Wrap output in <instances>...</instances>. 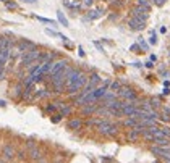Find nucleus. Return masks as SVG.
Returning a JSON list of instances; mask_svg holds the SVG:
<instances>
[{
    "mask_svg": "<svg viewBox=\"0 0 170 163\" xmlns=\"http://www.w3.org/2000/svg\"><path fill=\"white\" fill-rule=\"evenodd\" d=\"M23 2H26V3H31V5H34L37 2V0H23Z\"/></svg>",
    "mask_w": 170,
    "mask_h": 163,
    "instance_id": "obj_31",
    "label": "nucleus"
},
{
    "mask_svg": "<svg viewBox=\"0 0 170 163\" xmlns=\"http://www.w3.org/2000/svg\"><path fill=\"white\" fill-rule=\"evenodd\" d=\"M131 50H133V52H136V50H139V45H136V44H134V45H131Z\"/></svg>",
    "mask_w": 170,
    "mask_h": 163,
    "instance_id": "obj_32",
    "label": "nucleus"
},
{
    "mask_svg": "<svg viewBox=\"0 0 170 163\" xmlns=\"http://www.w3.org/2000/svg\"><path fill=\"white\" fill-rule=\"evenodd\" d=\"M97 131L102 136H115L117 131H118V126L110 123V121H107V120H102L97 125Z\"/></svg>",
    "mask_w": 170,
    "mask_h": 163,
    "instance_id": "obj_2",
    "label": "nucleus"
},
{
    "mask_svg": "<svg viewBox=\"0 0 170 163\" xmlns=\"http://www.w3.org/2000/svg\"><path fill=\"white\" fill-rule=\"evenodd\" d=\"M62 120V116L60 115H55V116H52V123H59Z\"/></svg>",
    "mask_w": 170,
    "mask_h": 163,
    "instance_id": "obj_27",
    "label": "nucleus"
},
{
    "mask_svg": "<svg viewBox=\"0 0 170 163\" xmlns=\"http://www.w3.org/2000/svg\"><path fill=\"white\" fill-rule=\"evenodd\" d=\"M39 55H41V52H39L37 49H34V50H29V52H26V53H23V61H21V65L23 66H29L32 61H36L39 60Z\"/></svg>",
    "mask_w": 170,
    "mask_h": 163,
    "instance_id": "obj_3",
    "label": "nucleus"
},
{
    "mask_svg": "<svg viewBox=\"0 0 170 163\" xmlns=\"http://www.w3.org/2000/svg\"><path fill=\"white\" fill-rule=\"evenodd\" d=\"M71 107L70 105H66V103H63V105H62L60 107V116H68V115H70L71 113Z\"/></svg>",
    "mask_w": 170,
    "mask_h": 163,
    "instance_id": "obj_13",
    "label": "nucleus"
},
{
    "mask_svg": "<svg viewBox=\"0 0 170 163\" xmlns=\"http://www.w3.org/2000/svg\"><path fill=\"white\" fill-rule=\"evenodd\" d=\"M3 155H5V158H13L15 157V149L11 147V145H5L3 147Z\"/></svg>",
    "mask_w": 170,
    "mask_h": 163,
    "instance_id": "obj_10",
    "label": "nucleus"
},
{
    "mask_svg": "<svg viewBox=\"0 0 170 163\" xmlns=\"http://www.w3.org/2000/svg\"><path fill=\"white\" fill-rule=\"evenodd\" d=\"M55 110H57L55 105H47V111H55Z\"/></svg>",
    "mask_w": 170,
    "mask_h": 163,
    "instance_id": "obj_28",
    "label": "nucleus"
},
{
    "mask_svg": "<svg viewBox=\"0 0 170 163\" xmlns=\"http://www.w3.org/2000/svg\"><path fill=\"white\" fill-rule=\"evenodd\" d=\"M120 87H122V86H120V82H117V81H115V82H110V89H109V91L115 94V91H117V92L120 91Z\"/></svg>",
    "mask_w": 170,
    "mask_h": 163,
    "instance_id": "obj_16",
    "label": "nucleus"
},
{
    "mask_svg": "<svg viewBox=\"0 0 170 163\" xmlns=\"http://www.w3.org/2000/svg\"><path fill=\"white\" fill-rule=\"evenodd\" d=\"M139 47L143 49V50H147V49H149V45H147V44L143 41V39H141V41H139Z\"/></svg>",
    "mask_w": 170,
    "mask_h": 163,
    "instance_id": "obj_24",
    "label": "nucleus"
},
{
    "mask_svg": "<svg viewBox=\"0 0 170 163\" xmlns=\"http://www.w3.org/2000/svg\"><path fill=\"white\" fill-rule=\"evenodd\" d=\"M81 126H83V121L79 118H73V120L68 121V129H71V131H78V129H81Z\"/></svg>",
    "mask_w": 170,
    "mask_h": 163,
    "instance_id": "obj_7",
    "label": "nucleus"
},
{
    "mask_svg": "<svg viewBox=\"0 0 170 163\" xmlns=\"http://www.w3.org/2000/svg\"><path fill=\"white\" fill-rule=\"evenodd\" d=\"M50 92H47L45 89H41V91H37L36 92V99H41V97H49Z\"/></svg>",
    "mask_w": 170,
    "mask_h": 163,
    "instance_id": "obj_18",
    "label": "nucleus"
},
{
    "mask_svg": "<svg viewBox=\"0 0 170 163\" xmlns=\"http://www.w3.org/2000/svg\"><path fill=\"white\" fill-rule=\"evenodd\" d=\"M102 15H104L102 10H91L89 15H88V20H97V18H100Z\"/></svg>",
    "mask_w": 170,
    "mask_h": 163,
    "instance_id": "obj_12",
    "label": "nucleus"
},
{
    "mask_svg": "<svg viewBox=\"0 0 170 163\" xmlns=\"http://www.w3.org/2000/svg\"><path fill=\"white\" fill-rule=\"evenodd\" d=\"M78 53H79V57H84V50H83V47L78 49Z\"/></svg>",
    "mask_w": 170,
    "mask_h": 163,
    "instance_id": "obj_29",
    "label": "nucleus"
},
{
    "mask_svg": "<svg viewBox=\"0 0 170 163\" xmlns=\"http://www.w3.org/2000/svg\"><path fill=\"white\" fill-rule=\"evenodd\" d=\"M138 137H139V134H138V132H136V131H134V129H131V131H130V132H128V139H130V140H136V139H138Z\"/></svg>",
    "mask_w": 170,
    "mask_h": 163,
    "instance_id": "obj_20",
    "label": "nucleus"
},
{
    "mask_svg": "<svg viewBox=\"0 0 170 163\" xmlns=\"http://www.w3.org/2000/svg\"><path fill=\"white\" fill-rule=\"evenodd\" d=\"M0 107H5V102H3V100H0Z\"/></svg>",
    "mask_w": 170,
    "mask_h": 163,
    "instance_id": "obj_34",
    "label": "nucleus"
},
{
    "mask_svg": "<svg viewBox=\"0 0 170 163\" xmlns=\"http://www.w3.org/2000/svg\"><path fill=\"white\" fill-rule=\"evenodd\" d=\"M96 110H97V103H88V105H83V115H93L96 113Z\"/></svg>",
    "mask_w": 170,
    "mask_h": 163,
    "instance_id": "obj_8",
    "label": "nucleus"
},
{
    "mask_svg": "<svg viewBox=\"0 0 170 163\" xmlns=\"http://www.w3.org/2000/svg\"><path fill=\"white\" fill-rule=\"evenodd\" d=\"M68 66V61L66 60H59V61H54V65H52V68H50V73H49V76L50 78H54L55 74H59V73L62 70H65Z\"/></svg>",
    "mask_w": 170,
    "mask_h": 163,
    "instance_id": "obj_5",
    "label": "nucleus"
},
{
    "mask_svg": "<svg viewBox=\"0 0 170 163\" xmlns=\"http://www.w3.org/2000/svg\"><path fill=\"white\" fill-rule=\"evenodd\" d=\"M91 3H93V0H84V5H88V7H89Z\"/></svg>",
    "mask_w": 170,
    "mask_h": 163,
    "instance_id": "obj_33",
    "label": "nucleus"
},
{
    "mask_svg": "<svg viewBox=\"0 0 170 163\" xmlns=\"http://www.w3.org/2000/svg\"><path fill=\"white\" fill-rule=\"evenodd\" d=\"M31 157H32L34 160L41 158V152H39V149H37V147H32V149H31Z\"/></svg>",
    "mask_w": 170,
    "mask_h": 163,
    "instance_id": "obj_17",
    "label": "nucleus"
},
{
    "mask_svg": "<svg viewBox=\"0 0 170 163\" xmlns=\"http://www.w3.org/2000/svg\"><path fill=\"white\" fill-rule=\"evenodd\" d=\"M136 125H138V121H136L134 118H127V120L123 121V126H127V128H134Z\"/></svg>",
    "mask_w": 170,
    "mask_h": 163,
    "instance_id": "obj_14",
    "label": "nucleus"
},
{
    "mask_svg": "<svg viewBox=\"0 0 170 163\" xmlns=\"http://www.w3.org/2000/svg\"><path fill=\"white\" fill-rule=\"evenodd\" d=\"M3 78H5V68L0 70V79H3Z\"/></svg>",
    "mask_w": 170,
    "mask_h": 163,
    "instance_id": "obj_30",
    "label": "nucleus"
},
{
    "mask_svg": "<svg viewBox=\"0 0 170 163\" xmlns=\"http://www.w3.org/2000/svg\"><path fill=\"white\" fill-rule=\"evenodd\" d=\"M138 7L143 10L144 13H147L151 10V3H149V0H138Z\"/></svg>",
    "mask_w": 170,
    "mask_h": 163,
    "instance_id": "obj_11",
    "label": "nucleus"
},
{
    "mask_svg": "<svg viewBox=\"0 0 170 163\" xmlns=\"http://www.w3.org/2000/svg\"><path fill=\"white\" fill-rule=\"evenodd\" d=\"M2 2H8V0H2Z\"/></svg>",
    "mask_w": 170,
    "mask_h": 163,
    "instance_id": "obj_35",
    "label": "nucleus"
},
{
    "mask_svg": "<svg viewBox=\"0 0 170 163\" xmlns=\"http://www.w3.org/2000/svg\"><path fill=\"white\" fill-rule=\"evenodd\" d=\"M86 82H88V76L83 71H79L78 68H75V71L71 73L65 82V92L70 95H75L86 86Z\"/></svg>",
    "mask_w": 170,
    "mask_h": 163,
    "instance_id": "obj_1",
    "label": "nucleus"
},
{
    "mask_svg": "<svg viewBox=\"0 0 170 163\" xmlns=\"http://www.w3.org/2000/svg\"><path fill=\"white\" fill-rule=\"evenodd\" d=\"M45 34L47 36H52V37H60V34L57 31H52V29H45Z\"/></svg>",
    "mask_w": 170,
    "mask_h": 163,
    "instance_id": "obj_22",
    "label": "nucleus"
},
{
    "mask_svg": "<svg viewBox=\"0 0 170 163\" xmlns=\"http://www.w3.org/2000/svg\"><path fill=\"white\" fill-rule=\"evenodd\" d=\"M165 161H167V163H170V160H165Z\"/></svg>",
    "mask_w": 170,
    "mask_h": 163,
    "instance_id": "obj_36",
    "label": "nucleus"
},
{
    "mask_svg": "<svg viewBox=\"0 0 170 163\" xmlns=\"http://www.w3.org/2000/svg\"><path fill=\"white\" fill-rule=\"evenodd\" d=\"M161 131H162V134H164L167 139L170 137V129H168V128H161Z\"/></svg>",
    "mask_w": 170,
    "mask_h": 163,
    "instance_id": "obj_23",
    "label": "nucleus"
},
{
    "mask_svg": "<svg viewBox=\"0 0 170 163\" xmlns=\"http://www.w3.org/2000/svg\"><path fill=\"white\" fill-rule=\"evenodd\" d=\"M36 18L41 21V23H47V24H54V26H57V23L55 21H52V20H47V18H42V16H36Z\"/></svg>",
    "mask_w": 170,
    "mask_h": 163,
    "instance_id": "obj_21",
    "label": "nucleus"
},
{
    "mask_svg": "<svg viewBox=\"0 0 170 163\" xmlns=\"http://www.w3.org/2000/svg\"><path fill=\"white\" fill-rule=\"evenodd\" d=\"M152 2H154V3L157 5V7H162V5H164V3H165V2H167V0H152Z\"/></svg>",
    "mask_w": 170,
    "mask_h": 163,
    "instance_id": "obj_26",
    "label": "nucleus"
},
{
    "mask_svg": "<svg viewBox=\"0 0 170 163\" xmlns=\"http://www.w3.org/2000/svg\"><path fill=\"white\" fill-rule=\"evenodd\" d=\"M99 82H100V76L97 74V73H93V74L89 76V79H88V84H91V86H94V87H97Z\"/></svg>",
    "mask_w": 170,
    "mask_h": 163,
    "instance_id": "obj_9",
    "label": "nucleus"
},
{
    "mask_svg": "<svg viewBox=\"0 0 170 163\" xmlns=\"http://www.w3.org/2000/svg\"><path fill=\"white\" fill-rule=\"evenodd\" d=\"M23 89H25V87H23L21 84H16V87L13 89V92H11V94H13V97H18V95L21 94V91H23Z\"/></svg>",
    "mask_w": 170,
    "mask_h": 163,
    "instance_id": "obj_19",
    "label": "nucleus"
},
{
    "mask_svg": "<svg viewBox=\"0 0 170 163\" xmlns=\"http://www.w3.org/2000/svg\"><path fill=\"white\" fill-rule=\"evenodd\" d=\"M7 8L8 10H15L16 8V3L15 2H7Z\"/></svg>",
    "mask_w": 170,
    "mask_h": 163,
    "instance_id": "obj_25",
    "label": "nucleus"
},
{
    "mask_svg": "<svg viewBox=\"0 0 170 163\" xmlns=\"http://www.w3.org/2000/svg\"><path fill=\"white\" fill-rule=\"evenodd\" d=\"M144 24L146 23H141V21H138L136 18H131L128 21V26H130V29L131 31H143L144 29Z\"/></svg>",
    "mask_w": 170,
    "mask_h": 163,
    "instance_id": "obj_6",
    "label": "nucleus"
},
{
    "mask_svg": "<svg viewBox=\"0 0 170 163\" xmlns=\"http://www.w3.org/2000/svg\"><path fill=\"white\" fill-rule=\"evenodd\" d=\"M57 16H59V21H60V24H63L65 27L68 26V20L65 18V15L62 13V12H57Z\"/></svg>",
    "mask_w": 170,
    "mask_h": 163,
    "instance_id": "obj_15",
    "label": "nucleus"
},
{
    "mask_svg": "<svg viewBox=\"0 0 170 163\" xmlns=\"http://www.w3.org/2000/svg\"><path fill=\"white\" fill-rule=\"evenodd\" d=\"M118 97L125 99L127 102H133V100L138 99L133 89H131V87H127V86H122V87H120V91H118Z\"/></svg>",
    "mask_w": 170,
    "mask_h": 163,
    "instance_id": "obj_4",
    "label": "nucleus"
}]
</instances>
